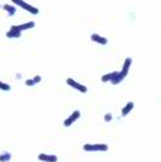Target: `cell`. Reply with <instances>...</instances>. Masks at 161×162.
Returning a JSON list of instances; mask_svg holds the SVG:
<instances>
[{"mask_svg":"<svg viewBox=\"0 0 161 162\" xmlns=\"http://www.w3.org/2000/svg\"><path fill=\"white\" fill-rule=\"evenodd\" d=\"M133 109H134V102H133V101H130V102H127V104L123 107V110H121V115H123L124 117L127 116V115L133 111Z\"/></svg>","mask_w":161,"mask_h":162,"instance_id":"cell-9","label":"cell"},{"mask_svg":"<svg viewBox=\"0 0 161 162\" xmlns=\"http://www.w3.org/2000/svg\"><path fill=\"white\" fill-rule=\"evenodd\" d=\"M10 85H8V84H5V83H3V81H0V90H3V91H10Z\"/></svg>","mask_w":161,"mask_h":162,"instance_id":"cell-14","label":"cell"},{"mask_svg":"<svg viewBox=\"0 0 161 162\" xmlns=\"http://www.w3.org/2000/svg\"><path fill=\"white\" fill-rule=\"evenodd\" d=\"M0 8H2V5H0Z\"/></svg>","mask_w":161,"mask_h":162,"instance_id":"cell-18","label":"cell"},{"mask_svg":"<svg viewBox=\"0 0 161 162\" xmlns=\"http://www.w3.org/2000/svg\"><path fill=\"white\" fill-rule=\"evenodd\" d=\"M34 26H35V23L34 21H29V23H24V24H20V25H13L10 29H12V30H16V31L21 33V31H24V30L33 29Z\"/></svg>","mask_w":161,"mask_h":162,"instance_id":"cell-5","label":"cell"},{"mask_svg":"<svg viewBox=\"0 0 161 162\" xmlns=\"http://www.w3.org/2000/svg\"><path fill=\"white\" fill-rule=\"evenodd\" d=\"M3 9L5 10V11H8V13H9V16H13V15L16 13L15 6L9 5V4H4V5H3Z\"/></svg>","mask_w":161,"mask_h":162,"instance_id":"cell-11","label":"cell"},{"mask_svg":"<svg viewBox=\"0 0 161 162\" xmlns=\"http://www.w3.org/2000/svg\"><path fill=\"white\" fill-rule=\"evenodd\" d=\"M66 84H67L70 87L77 90L79 92H83V94H86V92H87V87H86L85 85L77 83V81H75V80L71 79V77H67V79H66Z\"/></svg>","mask_w":161,"mask_h":162,"instance_id":"cell-3","label":"cell"},{"mask_svg":"<svg viewBox=\"0 0 161 162\" xmlns=\"http://www.w3.org/2000/svg\"><path fill=\"white\" fill-rule=\"evenodd\" d=\"M131 64H133V59H131V57H126V59H125V61H124V65H123L121 71H120V74H121L124 77H126V76H127L129 70H130V66H131Z\"/></svg>","mask_w":161,"mask_h":162,"instance_id":"cell-7","label":"cell"},{"mask_svg":"<svg viewBox=\"0 0 161 162\" xmlns=\"http://www.w3.org/2000/svg\"><path fill=\"white\" fill-rule=\"evenodd\" d=\"M117 75V71H113V73H110V74H105V75H103V77H101V81L103 83H111V80L115 77Z\"/></svg>","mask_w":161,"mask_h":162,"instance_id":"cell-10","label":"cell"},{"mask_svg":"<svg viewBox=\"0 0 161 162\" xmlns=\"http://www.w3.org/2000/svg\"><path fill=\"white\" fill-rule=\"evenodd\" d=\"M12 2H13L15 5H19L21 9H24V10H26V11H29L30 14H33V15L39 14V9H38V8L30 5V4H28V3H25L24 0H12Z\"/></svg>","mask_w":161,"mask_h":162,"instance_id":"cell-2","label":"cell"},{"mask_svg":"<svg viewBox=\"0 0 161 162\" xmlns=\"http://www.w3.org/2000/svg\"><path fill=\"white\" fill-rule=\"evenodd\" d=\"M12 160V154L8 152V151H4V152L0 154V162H9Z\"/></svg>","mask_w":161,"mask_h":162,"instance_id":"cell-12","label":"cell"},{"mask_svg":"<svg viewBox=\"0 0 161 162\" xmlns=\"http://www.w3.org/2000/svg\"><path fill=\"white\" fill-rule=\"evenodd\" d=\"M80 115H81V114H80V111H79V110H75L74 112H73L71 115H70L67 118H65V121H64V126H65V127H70V126H71V125L75 122V121L79 120Z\"/></svg>","mask_w":161,"mask_h":162,"instance_id":"cell-4","label":"cell"},{"mask_svg":"<svg viewBox=\"0 0 161 162\" xmlns=\"http://www.w3.org/2000/svg\"><path fill=\"white\" fill-rule=\"evenodd\" d=\"M83 150L86 152H106L109 146L106 144H85Z\"/></svg>","mask_w":161,"mask_h":162,"instance_id":"cell-1","label":"cell"},{"mask_svg":"<svg viewBox=\"0 0 161 162\" xmlns=\"http://www.w3.org/2000/svg\"><path fill=\"white\" fill-rule=\"evenodd\" d=\"M38 160L41 162H58L59 157L56 155H50V154H39Z\"/></svg>","mask_w":161,"mask_h":162,"instance_id":"cell-6","label":"cell"},{"mask_svg":"<svg viewBox=\"0 0 161 162\" xmlns=\"http://www.w3.org/2000/svg\"><path fill=\"white\" fill-rule=\"evenodd\" d=\"M104 120H105V122H110V121L113 120V115H111V114H105Z\"/></svg>","mask_w":161,"mask_h":162,"instance_id":"cell-15","label":"cell"},{"mask_svg":"<svg viewBox=\"0 0 161 162\" xmlns=\"http://www.w3.org/2000/svg\"><path fill=\"white\" fill-rule=\"evenodd\" d=\"M25 84H26V86H34V85H35V83L33 81V79H28V80L25 81Z\"/></svg>","mask_w":161,"mask_h":162,"instance_id":"cell-16","label":"cell"},{"mask_svg":"<svg viewBox=\"0 0 161 162\" xmlns=\"http://www.w3.org/2000/svg\"><path fill=\"white\" fill-rule=\"evenodd\" d=\"M6 36H8V37H10V39H18V37L21 36V33L16 31V30H12V29H10L9 31L6 33Z\"/></svg>","mask_w":161,"mask_h":162,"instance_id":"cell-13","label":"cell"},{"mask_svg":"<svg viewBox=\"0 0 161 162\" xmlns=\"http://www.w3.org/2000/svg\"><path fill=\"white\" fill-rule=\"evenodd\" d=\"M91 40L94 43H97L100 45H106L107 44V39L101 36V35H99V34H91Z\"/></svg>","mask_w":161,"mask_h":162,"instance_id":"cell-8","label":"cell"},{"mask_svg":"<svg viewBox=\"0 0 161 162\" xmlns=\"http://www.w3.org/2000/svg\"><path fill=\"white\" fill-rule=\"evenodd\" d=\"M33 81L35 83V85L38 84V83H40V81H41V76H39V75H36L34 79H33Z\"/></svg>","mask_w":161,"mask_h":162,"instance_id":"cell-17","label":"cell"}]
</instances>
